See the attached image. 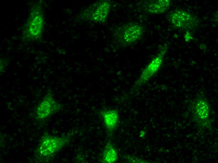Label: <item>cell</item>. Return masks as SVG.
I'll use <instances>...</instances> for the list:
<instances>
[{
	"instance_id": "obj_1",
	"label": "cell",
	"mask_w": 218,
	"mask_h": 163,
	"mask_svg": "<svg viewBox=\"0 0 218 163\" xmlns=\"http://www.w3.org/2000/svg\"><path fill=\"white\" fill-rule=\"evenodd\" d=\"M44 19L43 13L39 6H34L24 26L23 34L25 37L30 40L39 38L43 32Z\"/></svg>"
},
{
	"instance_id": "obj_2",
	"label": "cell",
	"mask_w": 218,
	"mask_h": 163,
	"mask_svg": "<svg viewBox=\"0 0 218 163\" xmlns=\"http://www.w3.org/2000/svg\"><path fill=\"white\" fill-rule=\"evenodd\" d=\"M70 140L67 137L49 135H44L41 139L38 147L39 153L44 156L53 155L67 144Z\"/></svg>"
},
{
	"instance_id": "obj_3",
	"label": "cell",
	"mask_w": 218,
	"mask_h": 163,
	"mask_svg": "<svg viewBox=\"0 0 218 163\" xmlns=\"http://www.w3.org/2000/svg\"><path fill=\"white\" fill-rule=\"evenodd\" d=\"M166 50H161L144 68L135 84L134 87H139L147 82L158 70L163 61Z\"/></svg>"
},
{
	"instance_id": "obj_4",
	"label": "cell",
	"mask_w": 218,
	"mask_h": 163,
	"mask_svg": "<svg viewBox=\"0 0 218 163\" xmlns=\"http://www.w3.org/2000/svg\"><path fill=\"white\" fill-rule=\"evenodd\" d=\"M61 105L54 100L50 94L46 95L39 104L36 110L37 117L40 119H43L59 111Z\"/></svg>"
},
{
	"instance_id": "obj_5",
	"label": "cell",
	"mask_w": 218,
	"mask_h": 163,
	"mask_svg": "<svg viewBox=\"0 0 218 163\" xmlns=\"http://www.w3.org/2000/svg\"><path fill=\"white\" fill-rule=\"evenodd\" d=\"M169 20L174 26L183 29H191L196 24L195 18L191 15L180 10L170 14Z\"/></svg>"
},
{
	"instance_id": "obj_6",
	"label": "cell",
	"mask_w": 218,
	"mask_h": 163,
	"mask_svg": "<svg viewBox=\"0 0 218 163\" xmlns=\"http://www.w3.org/2000/svg\"><path fill=\"white\" fill-rule=\"evenodd\" d=\"M142 34V29L137 24H131L125 27L122 33L123 40L127 44H131L139 39Z\"/></svg>"
},
{
	"instance_id": "obj_7",
	"label": "cell",
	"mask_w": 218,
	"mask_h": 163,
	"mask_svg": "<svg viewBox=\"0 0 218 163\" xmlns=\"http://www.w3.org/2000/svg\"><path fill=\"white\" fill-rule=\"evenodd\" d=\"M169 0H158L148 2L144 7L145 11L148 13L158 14L163 13L167 11L170 6Z\"/></svg>"
},
{
	"instance_id": "obj_8",
	"label": "cell",
	"mask_w": 218,
	"mask_h": 163,
	"mask_svg": "<svg viewBox=\"0 0 218 163\" xmlns=\"http://www.w3.org/2000/svg\"><path fill=\"white\" fill-rule=\"evenodd\" d=\"M111 5L106 1L100 2L93 8V18L96 22L99 23L104 22L109 13Z\"/></svg>"
},
{
	"instance_id": "obj_9",
	"label": "cell",
	"mask_w": 218,
	"mask_h": 163,
	"mask_svg": "<svg viewBox=\"0 0 218 163\" xmlns=\"http://www.w3.org/2000/svg\"><path fill=\"white\" fill-rule=\"evenodd\" d=\"M105 125L109 131H112L116 127L119 118L118 112L114 110L103 111L101 113Z\"/></svg>"
},
{
	"instance_id": "obj_10",
	"label": "cell",
	"mask_w": 218,
	"mask_h": 163,
	"mask_svg": "<svg viewBox=\"0 0 218 163\" xmlns=\"http://www.w3.org/2000/svg\"><path fill=\"white\" fill-rule=\"evenodd\" d=\"M117 153L111 143L108 142L103 151L102 160L103 162L113 163L117 159Z\"/></svg>"
},
{
	"instance_id": "obj_11",
	"label": "cell",
	"mask_w": 218,
	"mask_h": 163,
	"mask_svg": "<svg viewBox=\"0 0 218 163\" xmlns=\"http://www.w3.org/2000/svg\"><path fill=\"white\" fill-rule=\"evenodd\" d=\"M195 108L197 114L202 118H207L209 114V108L206 102L203 100L198 101L196 104Z\"/></svg>"
},
{
	"instance_id": "obj_12",
	"label": "cell",
	"mask_w": 218,
	"mask_h": 163,
	"mask_svg": "<svg viewBox=\"0 0 218 163\" xmlns=\"http://www.w3.org/2000/svg\"><path fill=\"white\" fill-rule=\"evenodd\" d=\"M184 37L186 41H188L191 38V35L189 34V32L187 31L186 32L184 35Z\"/></svg>"
}]
</instances>
